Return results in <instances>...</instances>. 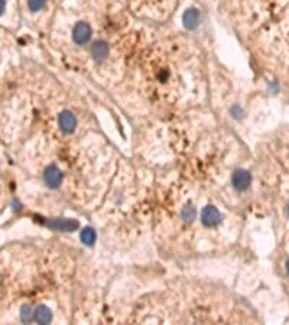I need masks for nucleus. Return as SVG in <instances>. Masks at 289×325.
Returning a JSON list of instances; mask_svg holds the SVG:
<instances>
[{
  "mask_svg": "<svg viewBox=\"0 0 289 325\" xmlns=\"http://www.w3.org/2000/svg\"><path fill=\"white\" fill-rule=\"evenodd\" d=\"M72 39L77 45H85L91 39V28L85 22H78L72 29Z\"/></svg>",
  "mask_w": 289,
  "mask_h": 325,
  "instance_id": "nucleus-1",
  "label": "nucleus"
},
{
  "mask_svg": "<svg viewBox=\"0 0 289 325\" xmlns=\"http://www.w3.org/2000/svg\"><path fill=\"white\" fill-rule=\"evenodd\" d=\"M201 221L205 227H216L221 222V214L220 211L213 207V205H207L204 210H203V214H201Z\"/></svg>",
  "mask_w": 289,
  "mask_h": 325,
  "instance_id": "nucleus-2",
  "label": "nucleus"
},
{
  "mask_svg": "<svg viewBox=\"0 0 289 325\" xmlns=\"http://www.w3.org/2000/svg\"><path fill=\"white\" fill-rule=\"evenodd\" d=\"M44 182L50 187V188H58L62 182V172L58 169L55 165L48 166L44 171Z\"/></svg>",
  "mask_w": 289,
  "mask_h": 325,
  "instance_id": "nucleus-3",
  "label": "nucleus"
},
{
  "mask_svg": "<svg viewBox=\"0 0 289 325\" xmlns=\"http://www.w3.org/2000/svg\"><path fill=\"white\" fill-rule=\"evenodd\" d=\"M58 124L64 133H72L77 127V120L71 111H62L58 117Z\"/></svg>",
  "mask_w": 289,
  "mask_h": 325,
  "instance_id": "nucleus-4",
  "label": "nucleus"
},
{
  "mask_svg": "<svg viewBox=\"0 0 289 325\" xmlns=\"http://www.w3.org/2000/svg\"><path fill=\"white\" fill-rule=\"evenodd\" d=\"M231 181H233V185H234L236 189H238V191H244V189L249 188V185H250V182H252V176H250V173H249L247 171L238 169V171H236V172L233 173Z\"/></svg>",
  "mask_w": 289,
  "mask_h": 325,
  "instance_id": "nucleus-5",
  "label": "nucleus"
},
{
  "mask_svg": "<svg viewBox=\"0 0 289 325\" xmlns=\"http://www.w3.org/2000/svg\"><path fill=\"white\" fill-rule=\"evenodd\" d=\"M200 19H201V15L197 9H188L184 13L182 22L187 29H195L200 25Z\"/></svg>",
  "mask_w": 289,
  "mask_h": 325,
  "instance_id": "nucleus-6",
  "label": "nucleus"
},
{
  "mask_svg": "<svg viewBox=\"0 0 289 325\" xmlns=\"http://www.w3.org/2000/svg\"><path fill=\"white\" fill-rule=\"evenodd\" d=\"M109 55V45L106 41H97L93 44L91 47V56L96 59V61H103L106 59Z\"/></svg>",
  "mask_w": 289,
  "mask_h": 325,
  "instance_id": "nucleus-7",
  "label": "nucleus"
},
{
  "mask_svg": "<svg viewBox=\"0 0 289 325\" xmlns=\"http://www.w3.org/2000/svg\"><path fill=\"white\" fill-rule=\"evenodd\" d=\"M35 321L39 324H50L52 321V312L48 307L41 305L35 311Z\"/></svg>",
  "mask_w": 289,
  "mask_h": 325,
  "instance_id": "nucleus-8",
  "label": "nucleus"
},
{
  "mask_svg": "<svg viewBox=\"0 0 289 325\" xmlns=\"http://www.w3.org/2000/svg\"><path fill=\"white\" fill-rule=\"evenodd\" d=\"M50 225L55 230H61V231H72L78 227V222L72 221V220H55Z\"/></svg>",
  "mask_w": 289,
  "mask_h": 325,
  "instance_id": "nucleus-9",
  "label": "nucleus"
},
{
  "mask_svg": "<svg viewBox=\"0 0 289 325\" xmlns=\"http://www.w3.org/2000/svg\"><path fill=\"white\" fill-rule=\"evenodd\" d=\"M81 241L84 243V244H88V246H91V244H94V241H96V231L93 230V228H90V227H87V228H84L83 231H81Z\"/></svg>",
  "mask_w": 289,
  "mask_h": 325,
  "instance_id": "nucleus-10",
  "label": "nucleus"
},
{
  "mask_svg": "<svg viewBox=\"0 0 289 325\" xmlns=\"http://www.w3.org/2000/svg\"><path fill=\"white\" fill-rule=\"evenodd\" d=\"M195 216H197V211H195V208H194L192 204H187V205L182 208V211H181V218H182L185 222H192L194 218H195Z\"/></svg>",
  "mask_w": 289,
  "mask_h": 325,
  "instance_id": "nucleus-11",
  "label": "nucleus"
},
{
  "mask_svg": "<svg viewBox=\"0 0 289 325\" xmlns=\"http://www.w3.org/2000/svg\"><path fill=\"white\" fill-rule=\"evenodd\" d=\"M32 318H35V312L32 311V308L29 305L22 307V309H20V320L23 323H29V321H32Z\"/></svg>",
  "mask_w": 289,
  "mask_h": 325,
  "instance_id": "nucleus-12",
  "label": "nucleus"
},
{
  "mask_svg": "<svg viewBox=\"0 0 289 325\" xmlns=\"http://www.w3.org/2000/svg\"><path fill=\"white\" fill-rule=\"evenodd\" d=\"M45 0H28V7L31 12H38L44 7Z\"/></svg>",
  "mask_w": 289,
  "mask_h": 325,
  "instance_id": "nucleus-13",
  "label": "nucleus"
},
{
  "mask_svg": "<svg viewBox=\"0 0 289 325\" xmlns=\"http://www.w3.org/2000/svg\"><path fill=\"white\" fill-rule=\"evenodd\" d=\"M287 272L289 273V259H288V262H287Z\"/></svg>",
  "mask_w": 289,
  "mask_h": 325,
  "instance_id": "nucleus-14",
  "label": "nucleus"
}]
</instances>
